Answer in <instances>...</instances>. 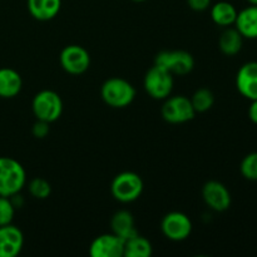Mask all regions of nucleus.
Masks as SVG:
<instances>
[{"mask_svg": "<svg viewBox=\"0 0 257 257\" xmlns=\"http://www.w3.org/2000/svg\"><path fill=\"white\" fill-rule=\"evenodd\" d=\"M27 183V173L22 163L12 157H0V196L12 197Z\"/></svg>", "mask_w": 257, "mask_h": 257, "instance_id": "f257e3e1", "label": "nucleus"}, {"mask_svg": "<svg viewBox=\"0 0 257 257\" xmlns=\"http://www.w3.org/2000/svg\"><path fill=\"white\" fill-rule=\"evenodd\" d=\"M103 102L112 108H125L135 100L136 89L128 80L123 78H109L100 88Z\"/></svg>", "mask_w": 257, "mask_h": 257, "instance_id": "f03ea898", "label": "nucleus"}, {"mask_svg": "<svg viewBox=\"0 0 257 257\" xmlns=\"http://www.w3.org/2000/svg\"><path fill=\"white\" fill-rule=\"evenodd\" d=\"M145 188V183L140 175L131 171L120 172L113 178L110 192L114 200L122 203L135 202L141 197Z\"/></svg>", "mask_w": 257, "mask_h": 257, "instance_id": "7ed1b4c3", "label": "nucleus"}, {"mask_svg": "<svg viewBox=\"0 0 257 257\" xmlns=\"http://www.w3.org/2000/svg\"><path fill=\"white\" fill-rule=\"evenodd\" d=\"M32 109L37 119L53 123L59 119L62 115L63 100L54 90H40L33 98Z\"/></svg>", "mask_w": 257, "mask_h": 257, "instance_id": "20e7f679", "label": "nucleus"}, {"mask_svg": "<svg viewBox=\"0 0 257 257\" xmlns=\"http://www.w3.org/2000/svg\"><path fill=\"white\" fill-rule=\"evenodd\" d=\"M173 75L165 68L160 67L157 64H153L147 70L143 79V87L148 93L150 97L153 99L163 100L171 95L173 89Z\"/></svg>", "mask_w": 257, "mask_h": 257, "instance_id": "39448f33", "label": "nucleus"}, {"mask_svg": "<svg viewBox=\"0 0 257 257\" xmlns=\"http://www.w3.org/2000/svg\"><path fill=\"white\" fill-rule=\"evenodd\" d=\"M163 103L161 114L166 122L171 124H181L188 120H192L195 118L196 112L193 109V105L191 99L186 95H168Z\"/></svg>", "mask_w": 257, "mask_h": 257, "instance_id": "423d86ee", "label": "nucleus"}, {"mask_svg": "<svg viewBox=\"0 0 257 257\" xmlns=\"http://www.w3.org/2000/svg\"><path fill=\"white\" fill-rule=\"evenodd\" d=\"M155 64L165 68L172 75H186L195 68V58L186 50H163L156 55Z\"/></svg>", "mask_w": 257, "mask_h": 257, "instance_id": "0eeeda50", "label": "nucleus"}, {"mask_svg": "<svg viewBox=\"0 0 257 257\" xmlns=\"http://www.w3.org/2000/svg\"><path fill=\"white\" fill-rule=\"evenodd\" d=\"M59 62L65 72L72 75H79L89 69L90 55L82 45L70 44L62 49Z\"/></svg>", "mask_w": 257, "mask_h": 257, "instance_id": "6e6552de", "label": "nucleus"}, {"mask_svg": "<svg viewBox=\"0 0 257 257\" xmlns=\"http://www.w3.org/2000/svg\"><path fill=\"white\" fill-rule=\"evenodd\" d=\"M162 233L171 241H185L192 232V221L186 213L172 211L168 212L161 222Z\"/></svg>", "mask_w": 257, "mask_h": 257, "instance_id": "1a4fd4ad", "label": "nucleus"}, {"mask_svg": "<svg viewBox=\"0 0 257 257\" xmlns=\"http://www.w3.org/2000/svg\"><path fill=\"white\" fill-rule=\"evenodd\" d=\"M202 197L206 205L216 212L227 211L232 202L230 191L220 181L206 182L202 187Z\"/></svg>", "mask_w": 257, "mask_h": 257, "instance_id": "9d476101", "label": "nucleus"}, {"mask_svg": "<svg viewBox=\"0 0 257 257\" xmlns=\"http://www.w3.org/2000/svg\"><path fill=\"white\" fill-rule=\"evenodd\" d=\"M124 241L115 233H103L92 241L89 253L93 257H123Z\"/></svg>", "mask_w": 257, "mask_h": 257, "instance_id": "9b49d317", "label": "nucleus"}, {"mask_svg": "<svg viewBox=\"0 0 257 257\" xmlns=\"http://www.w3.org/2000/svg\"><path fill=\"white\" fill-rule=\"evenodd\" d=\"M24 246V235L17 226H0V257H15Z\"/></svg>", "mask_w": 257, "mask_h": 257, "instance_id": "f8f14e48", "label": "nucleus"}, {"mask_svg": "<svg viewBox=\"0 0 257 257\" xmlns=\"http://www.w3.org/2000/svg\"><path fill=\"white\" fill-rule=\"evenodd\" d=\"M236 88L248 100L257 99V62H247L236 74Z\"/></svg>", "mask_w": 257, "mask_h": 257, "instance_id": "ddd939ff", "label": "nucleus"}, {"mask_svg": "<svg viewBox=\"0 0 257 257\" xmlns=\"http://www.w3.org/2000/svg\"><path fill=\"white\" fill-rule=\"evenodd\" d=\"M27 5L34 19L48 22L59 14L62 0H27Z\"/></svg>", "mask_w": 257, "mask_h": 257, "instance_id": "4468645a", "label": "nucleus"}, {"mask_svg": "<svg viewBox=\"0 0 257 257\" xmlns=\"http://www.w3.org/2000/svg\"><path fill=\"white\" fill-rule=\"evenodd\" d=\"M235 28L246 39H257V5H251L237 13Z\"/></svg>", "mask_w": 257, "mask_h": 257, "instance_id": "2eb2a0df", "label": "nucleus"}, {"mask_svg": "<svg viewBox=\"0 0 257 257\" xmlns=\"http://www.w3.org/2000/svg\"><path fill=\"white\" fill-rule=\"evenodd\" d=\"M23 88V79L17 70L0 68V98L10 99L17 97Z\"/></svg>", "mask_w": 257, "mask_h": 257, "instance_id": "dca6fc26", "label": "nucleus"}, {"mask_svg": "<svg viewBox=\"0 0 257 257\" xmlns=\"http://www.w3.org/2000/svg\"><path fill=\"white\" fill-rule=\"evenodd\" d=\"M110 227H112V232L119 236L123 241L128 240L130 237L135 236L137 232L136 230L135 217L132 213L127 210H120L113 215L112 220H110Z\"/></svg>", "mask_w": 257, "mask_h": 257, "instance_id": "f3484780", "label": "nucleus"}, {"mask_svg": "<svg viewBox=\"0 0 257 257\" xmlns=\"http://www.w3.org/2000/svg\"><path fill=\"white\" fill-rule=\"evenodd\" d=\"M243 39L245 38L241 35L236 28L227 27L220 35L218 39V48L221 52L227 57H233L238 54L243 47Z\"/></svg>", "mask_w": 257, "mask_h": 257, "instance_id": "a211bd4d", "label": "nucleus"}, {"mask_svg": "<svg viewBox=\"0 0 257 257\" xmlns=\"http://www.w3.org/2000/svg\"><path fill=\"white\" fill-rule=\"evenodd\" d=\"M237 9L230 2H218L211 7V19L220 27H231L237 18Z\"/></svg>", "mask_w": 257, "mask_h": 257, "instance_id": "6ab92c4d", "label": "nucleus"}, {"mask_svg": "<svg viewBox=\"0 0 257 257\" xmlns=\"http://www.w3.org/2000/svg\"><path fill=\"white\" fill-rule=\"evenodd\" d=\"M153 253L152 243L146 237L136 233L124 241L123 256L124 257H150Z\"/></svg>", "mask_w": 257, "mask_h": 257, "instance_id": "aec40b11", "label": "nucleus"}, {"mask_svg": "<svg viewBox=\"0 0 257 257\" xmlns=\"http://www.w3.org/2000/svg\"><path fill=\"white\" fill-rule=\"evenodd\" d=\"M190 99L196 114L197 113L207 112L215 104V94L208 88H200V89H197Z\"/></svg>", "mask_w": 257, "mask_h": 257, "instance_id": "412c9836", "label": "nucleus"}, {"mask_svg": "<svg viewBox=\"0 0 257 257\" xmlns=\"http://www.w3.org/2000/svg\"><path fill=\"white\" fill-rule=\"evenodd\" d=\"M28 190H29V193L34 198L45 200L52 193V186H50V183L45 178L35 177L30 180L29 185H28Z\"/></svg>", "mask_w": 257, "mask_h": 257, "instance_id": "4be33fe9", "label": "nucleus"}, {"mask_svg": "<svg viewBox=\"0 0 257 257\" xmlns=\"http://www.w3.org/2000/svg\"><path fill=\"white\" fill-rule=\"evenodd\" d=\"M240 172L248 181H257V152H251L243 157L240 165Z\"/></svg>", "mask_w": 257, "mask_h": 257, "instance_id": "5701e85b", "label": "nucleus"}, {"mask_svg": "<svg viewBox=\"0 0 257 257\" xmlns=\"http://www.w3.org/2000/svg\"><path fill=\"white\" fill-rule=\"evenodd\" d=\"M15 215V206L10 197L0 196V226L9 225L13 222Z\"/></svg>", "mask_w": 257, "mask_h": 257, "instance_id": "b1692460", "label": "nucleus"}, {"mask_svg": "<svg viewBox=\"0 0 257 257\" xmlns=\"http://www.w3.org/2000/svg\"><path fill=\"white\" fill-rule=\"evenodd\" d=\"M49 124L50 123L44 122V120L37 119V122L33 124V136H34L35 138H40V140L47 137L48 133H49Z\"/></svg>", "mask_w": 257, "mask_h": 257, "instance_id": "393cba45", "label": "nucleus"}, {"mask_svg": "<svg viewBox=\"0 0 257 257\" xmlns=\"http://www.w3.org/2000/svg\"><path fill=\"white\" fill-rule=\"evenodd\" d=\"M187 4L195 12H205L211 7V0H187Z\"/></svg>", "mask_w": 257, "mask_h": 257, "instance_id": "a878e982", "label": "nucleus"}, {"mask_svg": "<svg viewBox=\"0 0 257 257\" xmlns=\"http://www.w3.org/2000/svg\"><path fill=\"white\" fill-rule=\"evenodd\" d=\"M248 118L251 122L257 124V99L251 100V104L248 107Z\"/></svg>", "mask_w": 257, "mask_h": 257, "instance_id": "bb28decb", "label": "nucleus"}, {"mask_svg": "<svg viewBox=\"0 0 257 257\" xmlns=\"http://www.w3.org/2000/svg\"><path fill=\"white\" fill-rule=\"evenodd\" d=\"M251 5H257V0H247Z\"/></svg>", "mask_w": 257, "mask_h": 257, "instance_id": "cd10ccee", "label": "nucleus"}, {"mask_svg": "<svg viewBox=\"0 0 257 257\" xmlns=\"http://www.w3.org/2000/svg\"><path fill=\"white\" fill-rule=\"evenodd\" d=\"M135 3H143V2H147V0H132Z\"/></svg>", "mask_w": 257, "mask_h": 257, "instance_id": "c85d7f7f", "label": "nucleus"}]
</instances>
